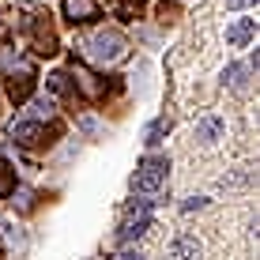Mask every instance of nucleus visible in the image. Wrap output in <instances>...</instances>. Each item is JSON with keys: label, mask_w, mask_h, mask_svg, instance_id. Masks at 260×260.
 I'll return each mask as SVG.
<instances>
[{"label": "nucleus", "mask_w": 260, "mask_h": 260, "mask_svg": "<svg viewBox=\"0 0 260 260\" xmlns=\"http://www.w3.org/2000/svg\"><path fill=\"white\" fill-rule=\"evenodd\" d=\"M124 49H128V42H124L117 30H98V34L87 38V46H83L87 60H94V64H117V60L124 57Z\"/></svg>", "instance_id": "nucleus-1"}, {"label": "nucleus", "mask_w": 260, "mask_h": 260, "mask_svg": "<svg viewBox=\"0 0 260 260\" xmlns=\"http://www.w3.org/2000/svg\"><path fill=\"white\" fill-rule=\"evenodd\" d=\"M166 174H170V162H166V158H158V155H151V158H143V162H140L136 177H132V189H136V192H155L158 185L166 181Z\"/></svg>", "instance_id": "nucleus-2"}, {"label": "nucleus", "mask_w": 260, "mask_h": 260, "mask_svg": "<svg viewBox=\"0 0 260 260\" xmlns=\"http://www.w3.org/2000/svg\"><path fill=\"white\" fill-rule=\"evenodd\" d=\"M222 132H226V121L219 117V113H204L200 121H196V128H192V136L200 147H215V143L222 140Z\"/></svg>", "instance_id": "nucleus-3"}, {"label": "nucleus", "mask_w": 260, "mask_h": 260, "mask_svg": "<svg viewBox=\"0 0 260 260\" xmlns=\"http://www.w3.org/2000/svg\"><path fill=\"white\" fill-rule=\"evenodd\" d=\"M166 253H170V260H204V245L196 241V234H177Z\"/></svg>", "instance_id": "nucleus-4"}, {"label": "nucleus", "mask_w": 260, "mask_h": 260, "mask_svg": "<svg viewBox=\"0 0 260 260\" xmlns=\"http://www.w3.org/2000/svg\"><path fill=\"white\" fill-rule=\"evenodd\" d=\"M256 38V19H234L226 26V46L230 49H245Z\"/></svg>", "instance_id": "nucleus-5"}, {"label": "nucleus", "mask_w": 260, "mask_h": 260, "mask_svg": "<svg viewBox=\"0 0 260 260\" xmlns=\"http://www.w3.org/2000/svg\"><path fill=\"white\" fill-rule=\"evenodd\" d=\"M147 222H151V211H147V204H136L132 208V215H128V222L121 226V241H132V238H140L143 230H147Z\"/></svg>", "instance_id": "nucleus-6"}, {"label": "nucleus", "mask_w": 260, "mask_h": 260, "mask_svg": "<svg viewBox=\"0 0 260 260\" xmlns=\"http://www.w3.org/2000/svg\"><path fill=\"white\" fill-rule=\"evenodd\" d=\"M42 136H46V128H42L38 121H19V124H12V140L23 143V147H34V143H42Z\"/></svg>", "instance_id": "nucleus-7"}, {"label": "nucleus", "mask_w": 260, "mask_h": 260, "mask_svg": "<svg viewBox=\"0 0 260 260\" xmlns=\"http://www.w3.org/2000/svg\"><path fill=\"white\" fill-rule=\"evenodd\" d=\"M249 64H230V68H222V87H230V91H245L249 87Z\"/></svg>", "instance_id": "nucleus-8"}, {"label": "nucleus", "mask_w": 260, "mask_h": 260, "mask_svg": "<svg viewBox=\"0 0 260 260\" xmlns=\"http://www.w3.org/2000/svg\"><path fill=\"white\" fill-rule=\"evenodd\" d=\"M64 15L76 23H87L98 15V8H94V0H64Z\"/></svg>", "instance_id": "nucleus-9"}, {"label": "nucleus", "mask_w": 260, "mask_h": 260, "mask_svg": "<svg viewBox=\"0 0 260 260\" xmlns=\"http://www.w3.org/2000/svg\"><path fill=\"white\" fill-rule=\"evenodd\" d=\"M166 132H170V121H151V124H147V132H143V140H147V143H158V140L166 136Z\"/></svg>", "instance_id": "nucleus-10"}, {"label": "nucleus", "mask_w": 260, "mask_h": 260, "mask_svg": "<svg viewBox=\"0 0 260 260\" xmlns=\"http://www.w3.org/2000/svg\"><path fill=\"white\" fill-rule=\"evenodd\" d=\"M76 79H79V87H83L87 94H98V87H94V76H87L83 68H76Z\"/></svg>", "instance_id": "nucleus-11"}, {"label": "nucleus", "mask_w": 260, "mask_h": 260, "mask_svg": "<svg viewBox=\"0 0 260 260\" xmlns=\"http://www.w3.org/2000/svg\"><path fill=\"white\" fill-rule=\"evenodd\" d=\"M12 189V170H8V162L0 158V192H8Z\"/></svg>", "instance_id": "nucleus-12"}, {"label": "nucleus", "mask_w": 260, "mask_h": 260, "mask_svg": "<svg viewBox=\"0 0 260 260\" xmlns=\"http://www.w3.org/2000/svg\"><path fill=\"white\" fill-rule=\"evenodd\" d=\"M208 208V200L204 196H192V200H185V211H204Z\"/></svg>", "instance_id": "nucleus-13"}, {"label": "nucleus", "mask_w": 260, "mask_h": 260, "mask_svg": "<svg viewBox=\"0 0 260 260\" xmlns=\"http://www.w3.org/2000/svg\"><path fill=\"white\" fill-rule=\"evenodd\" d=\"M249 4H253V0H226L230 12H238V8H249Z\"/></svg>", "instance_id": "nucleus-14"}, {"label": "nucleus", "mask_w": 260, "mask_h": 260, "mask_svg": "<svg viewBox=\"0 0 260 260\" xmlns=\"http://www.w3.org/2000/svg\"><path fill=\"white\" fill-rule=\"evenodd\" d=\"M121 260H143V256H140V253H124Z\"/></svg>", "instance_id": "nucleus-15"}]
</instances>
